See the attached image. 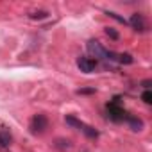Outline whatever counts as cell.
<instances>
[{
  "instance_id": "277c9868",
  "label": "cell",
  "mask_w": 152,
  "mask_h": 152,
  "mask_svg": "<svg viewBox=\"0 0 152 152\" xmlns=\"http://www.w3.org/2000/svg\"><path fill=\"white\" fill-rule=\"evenodd\" d=\"M43 129H47V118L43 115H36L32 118V131L34 132H41Z\"/></svg>"
},
{
  "instance_id": "6da1fadb",
  "label": "cell",
  "mask_w": 152,
  "mask_h": 152,
  "mask_svg": "<svg viewBox=\"0 0 152 152\" xmlns=\"http://www.w3.org/2000/svg\"><path fill=\"white\" fill-rule=\"evenodd\" d=\"M66 124H70V125H75L77 129H81L84 134H88L90 138H97L99 136V132L93 129V127H90V125H84L83 122H79V120H75L73 116H66Z\"/></svg>"
},
{
  "instance_id": "9c48e42d",
  "label": "cell",
  "mask_w": 152,
  "mask_h": 152,
  "mask_svg": "<svg viewBox=\"0 0 152 152\" xmlns=\"http://www.w3.org/2000/svg\"><path fill=\"white\" fill-rule=\"evenodd\" d=\"M118 61H120V63H125V64H131V63H132V56H129V54H120V56H118Z\"/></svg>"
},
{
  "instance_id": "8fae6325",
  "label": "cell",
  "mask_w": 152,
  "mask_h": 152,
  "mask_svg": "<svg viewBox=\"0 0 152 152\" xmlns=\"http://www.w3.org/2000/svg\"><path fill=\"white\" fill-rule=\"evenodd\" d=\"M143 100H145L147 104H150V102H152V93H150L148 90H147V91L143 93Z\"/></svg>"
},
{
  "instance_id": "ba28073f",
  "label": "cell",
  "mask_w": 152,
  "mask_h": 152,
  "mask_svg": "<svg viewBox=\"0 0 152 152\" xmlns=\"http://www.w3.org/2000/svg\"><path fill=\"white\" fill-rule=\"evenodd\" d=\"M129 124H131V129H132V131H141V129H143V122H141V120L129 118Z\"/></svg>"
},
{
  "instance_id": "30bf717a",
  "label": "cell",
  "mask_w": 152,
  "mask_h": 152,
  "mask_svg": "<svg viewBox=\"0 0 152 152\" xmlns=\"http://www.w3.org/2000/svg\"><path fill=\"white\" fill-rule=\"evenodd\" d=\"M106 34H107L109 38H113V39H118V32H116L115 29H111V27H106Z\"/></svg>"
},
{
  "instance_id": "52a82bcc",
  "label": "cell",
  "mask_w": 152,
  "mask_h": 152,
  "mask_svg": "<svg viewBox=\"0 0 152 152\" xmlns=\"http://www.w3.org/2000/svg\"><path fill=\"white\" fill-rule=\"evenodd\" d=\"M29 16H31L32 20H41V18H47L48 13H47V11H31Z\"/></svg>"
},
{
  "instance_id": "8992f818",
  "label": "cell",
  "mask_w": 152,
  "mask_h": 152,
  "mask_svg": "<svg viewBox=\"0 0 152 152\" xmlns=\"http://www.w3.org/2000/svg\"><path fill=\"white\" fill-rule=\"evenodd\" d=\"M7 145H11V136L7 134V132H2L0 131V147H7Z\"/></svg>"
},
{
  "instance_id": "5b68a950",
  "label": "cell",
  "mask_w": 152,
  "mask_h": 152,
  "mask_svg": "<svg viewBox=\"0 0 152 152\" xmlns=\"http://www.w3.org/2000/svg\"><path fill=\"white\" fill-rule=\"evenodd\" d=\"M129 23L136 29V31H145V20H143V16L141 15H138V13H134L132 16H131V20H129Z\"/></svg>"
},
{
  "instance_id": "3957f363",
  "label": "cell",
  "mask_w": 152,
  "mask_h": 152,
  "mask_svg": "<svg viewBox=\"0 0 152 152\" xmlns=\"http://www.w3.org/2000/svg\"><path fill=\"white\" fill-rule=\"evenodd\" d=\"M88 50H90V54H93L95 57H106V48L99 43V41H95V39H91L90 43H88Z\"/></svg>"
},
{
  "instance_id": "7a4b0ae2",
  "label": "cell",
  "mask_w": 152,
  "mask_h": 152,
  "mask_svg": "<svg viewBox=\"0 0 152 152\" xmlns=\"http://www.w3.org/2000/svg\"><path fill=\"white\" fill-rule=\"evenodd\" d=\"M77 66H79L81 72L91 73V72L95 70V66H97V61L91 59V57H79V59H77Z\"/></svg>"
}]
</instances>
